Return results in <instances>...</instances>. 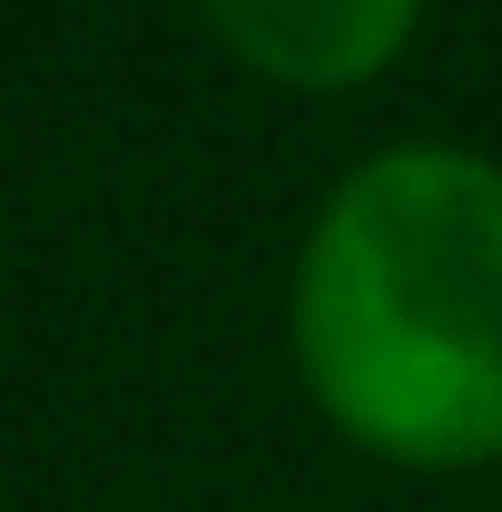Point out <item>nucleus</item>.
<instances>
[{"label":"nucleus","mask_w":502,"mask_h":512,"mask_svg":"<svg viewBox=\"0 0 502 512\" xmlns=\"http://www.w3.org/2000/svg\"><path fill=\"white\" fill-rule=\"evenodd\" d=\"M286 375L384 473H502V148L404 128L315 188L286 256Z\"/></svg>","instance_id":"f257e3e1"},{"label":"nucleus","mask_w":502,"mask_h":512,"mask_svg":"<svg viewBox=\"0 0 502 512\" xmlns=\"http://www.w3.org/2000/svg\"><path fill=\"white\" fill-rule=\"evenodd\" d=\"M188 20L276 99H365L414 60L434 0H188Z\"/></svg>","instance_id":"f03ea898"}]
</instances>
